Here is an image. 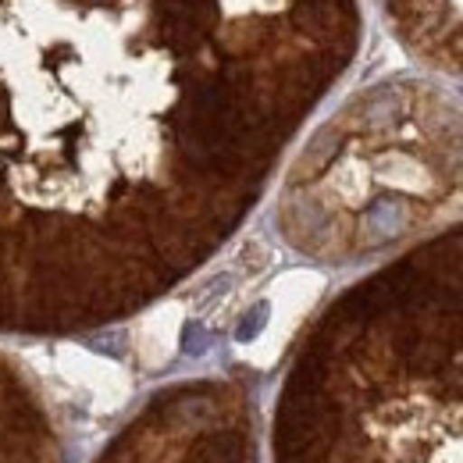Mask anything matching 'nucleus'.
Wrapping results in <instances>:
<instances>
[{"label":"nucleus","mask_w":463,"mask_h":463,"mask_svg":"<svg viewBox=\"0 0 463 463\" xmlns=\"http://www.w3.org/2000/svg\"><path fill=\"white\" fill-rule=\"evenodd\" d=\"M396 36L420 61L463 79V0H382Z\"/></svg>","instance_id":"f257e3e1"},{"label":"nucleus","mask_w":463,"mask_h":463,"mask_svg":"<svg viewBox=\"0 0 463 463\" xmlns=\"http://www.w3.org/2000/svg\"><path fill=\"white\" fill-rule=\"evenodd\" d=\"M178 310L161 307L136 328V356L143 367H165L178 346Z\"/></svg>","instance_id":"7ed1b4c3"},{"label":"nucleus","mask_w":463,"mask_h":463,"mask_svg":"<svg viewBox=\"0 0 463 463\" xmlns=\"http://www.w3.org/2000/svg\"><path fill=\"white\" fill-rule=\"evenodd\" d=\"M61 374L71 382V389H79L82 396H90V403L97 410H115L128 396V378L118 371L115 364L97 360L90 353H61Z\"/></svg>","instance_id":"f03ea898"}]
</instances>
